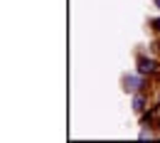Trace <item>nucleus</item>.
I'll use <instances>...</instances> for the list:
<instances>
[{
  "label": "nucleus",
  "mask_w": 160,
  "mask_h": 143,
  "mask_svg": "<svg viewBox=\"0 0 160 143\" xmlns=\"http://www.w3.org/2000/svg\"><path fill=\"white\" fill-rule=\"evenodd\" d=\"M155 69H158V64H155L153 59H148V57H140L138 59V72L140 74H153Z\"/></svg>",
  "instance_id": "1"
},
{
  "label": "nucleus",
  "mask_w": 160,
  "mask_h": 143,
  "mask_svg": "<svg viewBox=\"0 0 160 143\" xmlns=\"http://www.w3.org/2000/svg\"><path fill=\"white\" fill-rule=\"evenodd\" d=\"M143 86V77H126V89H131V91H136V89H140Z\"/></svg>",
  "instance_id": "2"
},
{
  "label": "nucleus",
  "mask_w": 160,
  "mask_h": 143,
  "mask_svg": "<svg viewBox=\"0 0 160 143\" xmlns=\"http://www.w3.org/2000/svg\"><path fill=\"white\" fill-rule=\"evenodd\" d=\"M133 109H136V111L143 109V96H136V99H133Z\"/></svg>",
  "instance_id": "3"
},
{
  "label": "nucleus",
  "mask_w": 160,
  "mask_h": 143,
  "mask_svg": "<svg viewBox=\"0 0 160 143\" xmlns=\"http://www.w3.org/2000/svg\"><path fill=\"white\" fill-rule=\"evenodd\" d=\"M153 25H155V27H158V30H160V20H155V22H153Z\"/></svg>",
  "instance_id": "4"
},
{
  "label": "nucleus",
  "mask_w": 160,
  "mask_h": 143,
  "mask_svg": "<svg viewBox=\"0 0 160 143\" xmlns=\"http://www.w3.org/2000/svg\"><path fill=\"white\" fill-rule=\"evenodd\" d=\"M158 8H160V0H158Z\"/></svg>",
  "instance_id": "5"
}]
</instances>
